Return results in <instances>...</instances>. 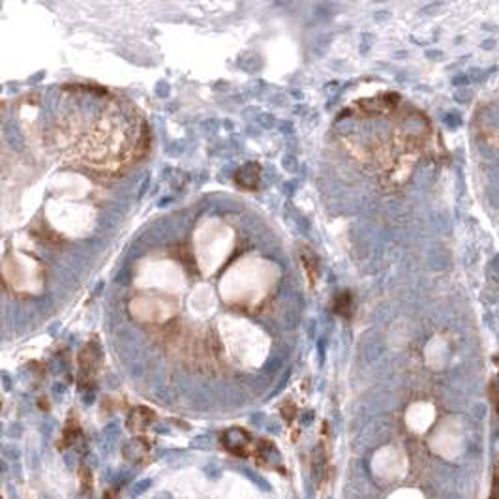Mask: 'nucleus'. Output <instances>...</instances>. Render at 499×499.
<instances>
[{"label":"nucleus","instance_id":"obj_1","mask_svg":"<svg viewBox=\"0 0 499 499\" xmlns=\"http://www.w3.org/2000/svg\"><path fill=\"white\" fill-rule=\"evenodd\" d=\"M53 139L66 159L98 173H122L149 150V126L124 96L94 85L64 86Z\"/></svg>","mask_w":499,"mask_h":499},{"label":"nucleus","instance_id":"obj_2","mask_svg":"<svg viewBox=\"0 0 499 499\" xmlns=\"http://www.w3.org/2000/svg\"><path fill=\"white\" fill-rule=\"evenodd\" d=\"M255 165H257V163H248V165L242 167L240 173L236 175V182H238L240 186H244L246 188V186H248L246 182L248 181H250V186H252V188L257 186V181H259V169H257Z\"/></svg>","mask_w":499,"mask_h":499},{"label":"nucleus","instance_id":"obj_3","mask_svg":"<svg viewBox=\"0 0 499 499\" xmlns=\"http://www.w3.org/2000/svg\"><path fill=\"white\" fill-rule=\"evenodd\" d=\"M351 295L349 293H341V295H338L336 297V304H334V310L340 314V315H343V317H347L351 314Z\"/></svg>","mask_w":499,"mask_h":499},{"label":"nucleus","instance_id":"obj_4","mask_svg":"<svg viewBox=\"0 0 499 499\" xmlns=\"http://www.w3.org/2000/svg\"><path fill=\"white\" fill-rule=\"evenodd\" d=\"M150 484H152V480H149V478H147V480H141V482H137V486L131 490V494H133V496H139V494H143L147 488H150Z\"/></svg>","mask_w":499,"mask_h":499}]
</instances>
